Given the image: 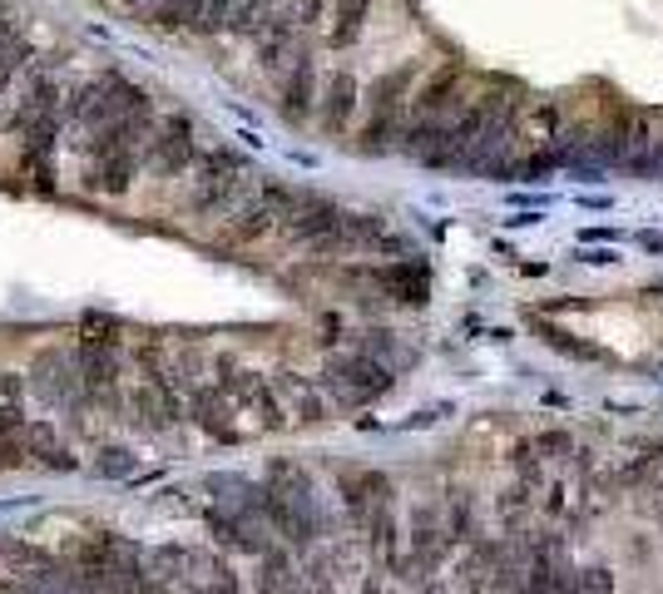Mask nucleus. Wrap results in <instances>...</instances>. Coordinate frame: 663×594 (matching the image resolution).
<instances>
[{"label":"nucleus","mask_w":663,"mask_h":594,"mask_svg":"<svg viewBox=\"0 0 663 594\" xmlns=\"http://www.w3.org/2000/svg\"><path fill=\"white\" fill-rule=\"evenodd\" d=\"M579 263H589V268H604V263H619V253H614V248H579Z\"/></svg>","instance_id":"39448f33"},{"label":"nucleus","mask_w":663,"mask_h":594,"mask_svg":"<svg viewBox=\"0 0 663 594\" xmlns=\"http://www.w3.org/2000/svg\"><path fill=\"white\" fill-rule=\"evenodd\" d=\"M530 441H535V456L545 465H555V461H569V456H575V432H565V426H545V432H535L530 436Z\"/></svg>","instance_id":"7ed1b4c3"},{"label":"nucleus","mask_w":663,"mask_h":594,"mask_svg":"<svg viewBox=\"0 0 663 594\" xmlns=\"http://www.w3.org/2000/svg\"><path fill=\"white\" fill-rule=\"evenodd\" d=\"M579 584H584L589 594H614V570L610 565H584V570H579Z\"/></svg>","instance_id":"20e7f679"},{"label":"nucleus","mask_w":663,"mask_h":594,"mask_svg":"<svg viewBox=\"0 0 663 594\" xmlns=\"http://www.w3.org/2000/svg\"><path fill=\"white\" fill-rule=\"evenodd\" d=\"M540 337H545L555 352H565V356H575V362H610V352L604 347H594V342H579L575 332H565V327H555V323H540Z\"/></svg>","instance_id":"f03ea898"},{"label":"nucleus","mask_w":663,"mask_h":594,"mask_svg":"<svg viewBox=\"0 0 663 594\" xmlns=\"http://www.w3.org/2000/svg\"><path fill=\"white\" fill-rule=\"evenodd\" d=\"M559 130H565V114H559V105H550V99H530V105L520 109V119H515V140L550 144Z\"/></svg>","instance_id":"f257e3e1"}]
</instances>
